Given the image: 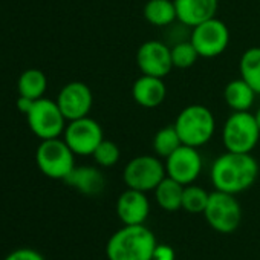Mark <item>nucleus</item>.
I'll return each instance as SVG.
<instances>
[{
    "instance_id": "9b49d317",
    "label": "nucleus",
    "mask_w": 260,
    "mask_h": 260,
    "mask_svg": "<svg viewBox=\"0 0 260 260\" xmlns=\"http://www.w3.org/2000/svg\"><path fill=\"white\" fill-rule=\"evenodd\" d=\"M137 64L141 74L166 78L172 69V49L161 40H147L137 51Z\"/></svg>"
},
{
    "instance_id": "39448f33",
    "label": "nucleus",
    "mask_w": 260,
    "mask_h": 260,
    "mask_svg": "<svg viewBox=\"0 0 260 260\" xmlns=\"http://www.w3.org/2000/svg\"><path fill=\"white\" fill-rule=\"evenodd\" d=\"M36 161L45 176L64 181L75 167V153L61 138L43 140L37 147Z\"/></svg>"
},
{
    "instance_id": "6ab92c4d",
    "label": "nucleus",
    "mask_w": 260,
    "mask_h": 260,
    "mask_svg": "<svg viewBox=\"0 0 260 260\" xmlns=\"http://www.w3.org/2000/svg\"><path fill=\"white\" fill-rule=\"evenodd\" d=\"M143 16L156 28L172 26L178 20L173 0H147L143 8Z\"/></svg>"
},
{
    "instance_id": "f257e3e1",
    "label": "nucleus",
    "mask_w": 260,
    "mask_h": 260,
    "mask_svg": "<svg viewBox=\"0 0 260 260\" xmlns=\"http://www.w3.org/2000/svg\"><path fill=\"white\" fill-rule=\"evenodd\" d=\"M211 182L216 190L237 194L248 190L258 176V162L251 153L225 152L211 166Z\"/></svg>"
},
{
    "instance_id": "2eb2a0df",
    "label": "nucleus",
    "mask_w": 260,
    "mask_h": 260,
    "mask_svg": "<svg viewBox=\"0 0 260 260\" xmlns=\"http://www.w3.org/2000/svg\"><path fill=\"white\" fill-rule=\"evenodd\" d=\"M167 96V86L164 78L141 75L132 84V98L134 101L144 109L159 107Z\"/></svg>"
},
{
    "instance_id": "4468645a",
    "label": "nucleus",
    "mask_w": 260,
    "mask_h": 260,
    "mask_svg": "<svg viewBox=\"0 0 260 260\" xmlns=\"http://www.w3.org/2000/svg\"><path fill=\"white\" fill-rule=\"evenodd\" d=\"M150 213V202L144 191L127 188L116 201V214L124 225H143Z\"/></svg>"
},
{
    "instance_id": "9d476101",
    "label": "nucleus",
    "mask_w": 260,
    "mask_h": 260,
    "mask_svg": "<svg viewBox=\"0 0 260 260\" xmlns=\"http://www.w3.org/2000/svg\"><path fill=\"white\" fill-rule=\"evenodd\" d=\"M63 140L78 156H92L95 149L104 140L103 127L90 116L68 121Z\"/></svg>"
},
{
    "instance_id": "f3484780",
    "label": "nucleus",
    "mask_w": 260,
    "mask_h": 260,
    "mask_svg": "<svg viewBox=\"0 0 260 260\" xmlns=\"http://www.w3.org/2000/svg\"><path fill=\"white\" fill-rule=\"evenodd\" d=\"M64 182L86 196H96L106 187L104 175L100 169L92 166H75L74 170L64 178Z\"/></svg>"
},
{
    "instance_id": "bb28decb",
    "label": "nucleus",
    "mask_w": 260,
    "mask_h": 260,
    "mask_svg": "<svg viewBox=\"0 0 260 260\" xmlns=\"http://www.w3.org/2000/svg\"><path fill=\"white\" fill-rule=\"evenodd\" d=\"M5 260H45V257L37 249L19 248V249H14L13 252H10L5 257Z\"/></svg>"
},
{
    "instance_id": "f8f14e48",
    "label": "nucleus",
    "mask_w": 260,
    "mask_h": 260,
    "mask_svg": "<svg viewBox=\"0 0 260 260\" xmlns=\"http://www.w3.org/2000/svg\"><path fill=\"white\" fill-rule=\"evenodd\" d=\"M164 164L167 176L178 181L182 185L193 184L201 176L204 167L202 156L198 152V149L185 144H182L169 158H166Z\"/></svg>"
},
{
    "instance_id": "7ed1b4c3",
    "label": "nucleus",
    "mask_w": 260,
    "mask_h": 260,
    "mask_svg": "<svg viewBox=\"0 0 260 260\" xmlns=\"http://www.w3.org/2000/svg\"><path fill=\"white\" fill-rule=\"evenodd\" d=\"M173 125L182 144L199 149L213 140L216 118L207 106L190 104L178 113Z\"/></svg>"
},
{
    "instance_id": "4be33fe9",
    "label": "nucleus",
    "mask_w": 260,
    "mask_h": 260,
    "mask_svg": "<svg viewBox=\"0 0 260 260\" xmlns=\"http://www.w3.org/2000/svg\"><path fill=\"white\" fill-rule=\"evenodd\" d=\"M48 87V78L40 69H26L17 81L19 95L26 96L29 100L43 98Z\"/></svg>"
},
{
    "instance_id": "412c9836",
    "label": "nucleus",
    "mask_w": 260,
    "mask_h": 260,
    "mask_svg": "<svg viewBox=\"0 0 260 260\" xmlns=\"http://www.w3.org/2000/svg\"><path fill=\"white\" fill-rule=\"evenodd\" d=\"M239 74L260 95V46L248 48L239 60Z\"/></svg>"
},
{
    "instance_id": "a878e982",
    "label": "nucleus",
    "mask_w": 260,
    "mask_h": 260,
    "mask_svg": "<svg viewBox=\"0 0 260 260\" xmlns=\"http://www.w3.org/2000/svg\"><path fill=\"white\" fill-rule=\"evenodd\" d=\"M92 158L95 159L96 166L100 167H113L118 164L119 158H121V150L118 147V144H115L113 141L109 140H103L100 143V146L95 149V152L92 153Z\"/></svg>"
},
{
    "instance_id": "6e6552de",
    "label": "nucleus",
    "mask_w": 260,
    "mask_h": 260,
    "mask_svg": "<svg viewBox=\"0 0 260 260\" xmlns=\"http://www.w3.org/2000/svg\"><path fill=\"white\" fill-rule=\"evenodd\" d=\"M208 225L222 234L234 233L242 220V208L236 194L214 190L210 193L208 204L204 211Z\"/></svg>"
},
{
    "instance_id": "ddd939ff",
    "label": "nucleus",
    "mask_w": 260,
    "mask_h": 260,
    "mask_svg": "<svg viewBox=\"0 0 260 260\" xmlns=\"http://www.w3.org/2000/svg\"><path fill=\"white\" fill-rule=\"evenodd\" d=\"M57 104L68 121L89 116L93 106V95L90 87L83 81H71L61 87L57 96Z\"/></svg>"
},
{
    "instance_id": "5701e85b",
    "label": "nucleus",
    "mask_w": 260,
    "mask_h": 260,
    "mask_svg": "<svg viewBox=\"0 0 260 260\" xmlns=\"http://www.w3.org/2000/svg\"><path fill=\"white\" fill-rule=\"evenodd\" d=\"M152 146H153L155 155L159 156L161 159H166L175 150H178L182 146V141H181V138H179V135L176 132L175 125L170 124V125H166V127L159 128L158 132L155 134Z\"/></svg>"
},
{
    "instance_id": "b1692460",
    "label": "nucleus",
    "mask_w": 260,
    "mask_h": 260,
    "mask_svg": "<svg viewBox=\"0 0 260 260\" xmlns=\"http://www.w3.org/2000/svg\"><path fill=\"white\" fill-rule=\"evenodd\" d=\"M210 193L194 184L185 185L184 187V194H182V208L191 214H198L205 211V207L208 204Z\"/></svg>"
},
{
    "instance_id": "423d86ee",
    "label": "nucleus",
    "mask_w": 260,
    "mask_h": 260,
    "mask_svg": "<svg viewBox=\"0 0 260 260\" xmlns=\"http://www.w3.org/2000/svg\"><path fill=\"white\" fill-rule=\"evenodd\" d=\"M166 176V164L156 155L135 156L125 164L122 172V181L127 188L140 190L144 193L153 191Z\"/></svg>"
},
{
    "instance_id": "c756f323",
    "label": "nucleus",
    "mask_w": 260,
    "mask_h": 260,
    "mask_svg": "<svg viewBox=\"0 0 260 260\" xmlns=\"http://www.w3.org/2000/svg\"><path fill=\"white\" fill-rule=\"evenodd\" d=\"M254 116H255V121H257V125H258V128H260V107L257 109V112L254 113Z\"/></svg>"
},
{
    "instance_id": "0eeeda50",
    "label": "nucleus",
    "mask_w": 260,
    "mask_h": 260,
    "mask_svg": "<svg viewBox=\"0 0 260 260\" xmlns=\"http://www.w3.org/2000/svg\"><path fill=\"white\" fill-rule=\"evenodd\" d=\"M26 121L32 134L42 141L60 138L68 124V119L61 113L57 101L49 98L36 100L26 113Z\"/></svg>"
},
{
    "instance_id": "cd10ccee",
    "label": "nucleus",
    "mask_w": 260,
    "mask_h": 260,
    "mask_svg": "<svg viewBox=\"0 0 260 260\" xmlns=\"http://www.w3.org/2000/svg\"><path fill=\"white\" fill-rule=\"evenodd\" d=\"M153 260H175L173 249L169 248V246H158L156 251H155Z\"/></svg>"
},
{
    "instance_id": "393cba45",
    "label": "nucleus",
    "mask_w": 260,
    "mask_h": 260,
    "mask_svg": "<svg viewBox=\"0 0 260 260\" xmlns=\"http://www.w3.org/2000/svg\"><path fill=\"white\" fill-rule=\"evenodd\" d=\"M170 49H172L173 68H178V69H188L194 66L199 58V54L194 45L190 42V39L176 42L173 46H170Z\"/></svg>"
},
{
    "instance_id": "a211bd4d",
    "label": "nucleus",
    "mask_w": 260,
    "mask_h": 260,
    "mask_svg": "<svg viewBox=\"0 0 260 260\" xmlns=\"http://www.w3.org/2000/svg\"><path fill=\"white\" fill-rule=\"evenodd\" d=\"M255 90L243 80H231L223 89V100L233 112H248L254 106Z\"/></svg>"
},
{
    "instance_id": "20e7f679",
    "label": "nucleus",
    "mask_w": 260,
    "mask_h": 260,
    "mask_svg": "<svg viewBox=\"0 0 260 260\" xmlns=\"http://www.w3.org/2000/svg\"><path fill=\"white\" fill-rule=\"evenodd\" d=\"M260 140V128L254 113L233 112L222 128V143L228 152L251 153Z\"/></svg>"
},
{
    "instance_id": "c85d7f7f",
    "label": "nucleus",
    "mask_w": 260,
    "mask_h": 260,
    "mask_svg": "<svg viewBox=\"0 0 260 260\" xmlns=\"http://www.w3.org/2000/svg\"><path fill=\"white\" fill-rule=\"evenodd\" d=\"M36 100H29V98H26V96H22V95H19V100H17V109L22 112V113H28L29 112V109H31V106H32V103H34Z\"/></svg>"
},
{
    "instance_id": "1a4fd4ad",
    "label": "nucleus",
    "mask_w": 260,
    "mask_h": 260,
    "mask_svg": "<svg viewBox=\"0 0 260 260\" xmlns=\"http://www.w3.org/2000/svg\"><path fill=\"white\" fill-rule=\"evenodd\" d=\"M190 42L194 45L199 57L216 58L222 55L230 45V29L225 22L213 17L191 28Z\"/></svg>"
},
{
    "instance_id": "aec40b11",
    "label": "nucleus",
    "mask_w": 260,
    "mask_h": 260,
    "mask_svg": "<svg viewBox=\"0 0 260 260\" xmlns=\"http://www.w3.org/2000/svg\"><path fill=\"white\" fill-rule=\"evenodd\" d=\"M184 187L185 185L179 184L178 181L166 176L159 182V185L153 190L156 204L166 211H176V210L182 208Z\"/></svg>"
},
{
    "instance_id": "dca6fc26",
    "label": "nucleus",
    "mask_w": 260,
    "mask_h": 260,
    "mask_svg": "<svg viewBox=\"0 0 260 260\" xmlns=\"http://www.w3.org/2000/svg\"><path fill=\"white\" fill-rule=\"evenodd\" d=\"M173 2L176 7L178 22L190 29L216 17L219 8V0H173Z\"/></svg>"
},
{
    "instance_id": "f03ea898",
    "label": "nucleus",
    "mask_w": 260,
    "mask_h": 260,
    "mask_svg": "<svg viewBox=\"0 0 260 260\" xmlns=\"http://www.w3.org/2000/svg\"><path fill=\"white\" fill-rule=\"evenodd\" d=\"M158 248L155 234L143 225H124L106 245L109 260H153Z\"/></svg>"
}]
</instances>
